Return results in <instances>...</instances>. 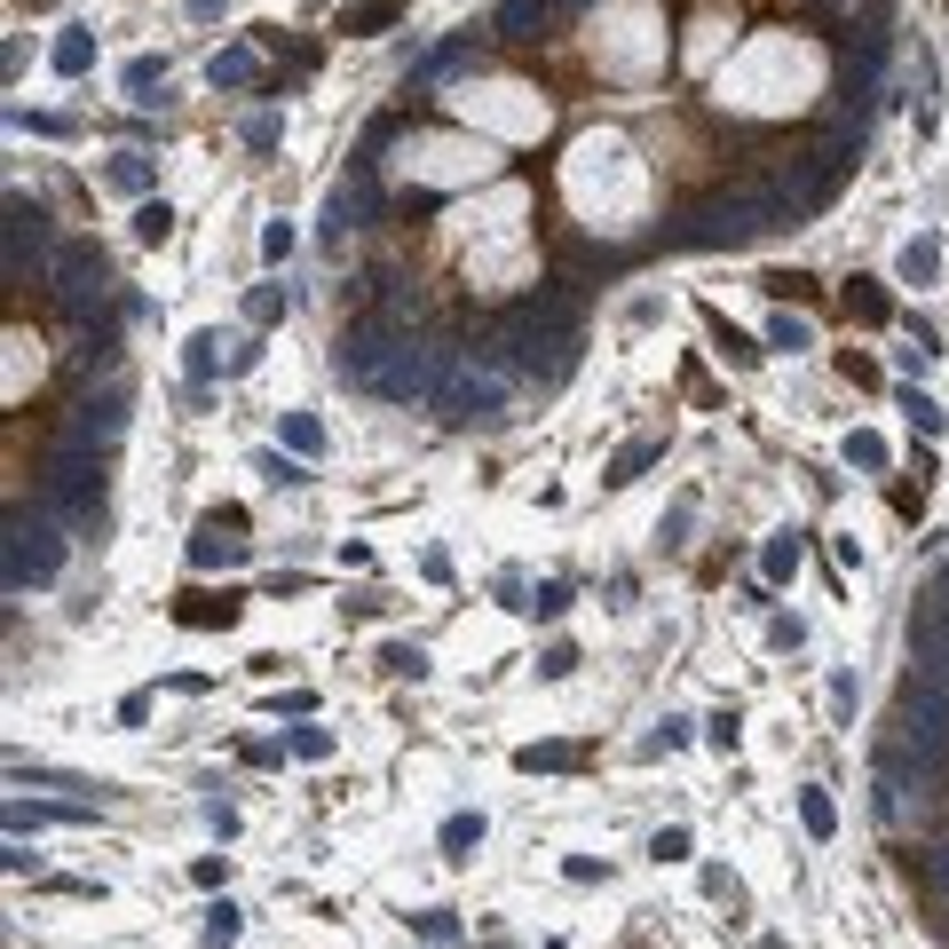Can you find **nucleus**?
Listing matches in <instances>:
<instances>
[{"label":"nucleus","mask_w":949,"mask_h":949,"mask_svg":"<svg viewBox=\"0 0 949 949\" xmlns=\"http://www.w3.org/2000/svg\"><path fill=\"white\" fill-rule=\"evenodd\" d=\"M649 855H657V863H681V855H689V831H657Z\"/></svg>","instance_id":"nucleus-37"},{"label":"nucleus","mask_w":949,"mask_h":949,"mask_svg":"<svg viewBox=\"0 0 949 949\" xmlns=\"http://www.w3.org/2000/svg\"><path fill=\"white\" fill-rule=\"evenodd\" d=\"M562 9H586V0H562Z\"/></svg>","instance_id":"nucleus-44"},{"label":"nucleus","mask_w":949,"mask_h":949,"mask_svg":"<svg viewBox=\"0 0 949 949\" xmlns=\"http://www.w3.org/2000/svg\"><path fill=\"white\" fill-rule=\"evenodd\" d=\"M48 254V214L32 198H9V278H24V261Z\"/></svg>","instance_id":"nucleus-10"},{"label":"nucleus","mask_w":949,"mask_h":949,"mask_svg":"<svg viewBox=\"0 0 949 949\" xmlns=\"http://www.w3.org/2000/svg\"><path fill=\"white\" fill-rule=\"evenodd\" d=\"M846 309H855L863 325H887V293H878L870 278H855V285H846Z\"/></svg>","instance_id":"nucleus-22"},{"label":"nucleus","mask_w":949,"mask_h":949,"mask_svg":"<svg viewBox=\"0 0 949 949\" xmlns=\"http://www.w3.org/2000/svg\"><path fill=\"white\" fill-rule=\"evenodd\" d=\"M40 515L72 523V530L104 523V459L87 444H56V459L40 467Z\"/></svg>","instance_id":"nucleus-4"},{"label":"nucleus","mask_w":949,"mask_h":949,"mask_svg":"<svg viewBox=\"0 0 949 949\" xmlns=\"http://www.w3.org/2000/svg\"><path fill=\"white\" fill-rule=\"evenodd\" d=\"M934 269H941V246H934V237H910V246H902V278H910V285H926Z\"/></svg>","instance_id":"nucleus-16"},{"label":"nucleus","mask_w":949,"mask_h":949,"mask_svg":"<svg viewBox=\"0 0 949 949\" xmlns=\"http://www.w3.org/2000/svg\"><path fill=\"white\" fill-rule=\"evenodd\" d=\"M166 230H175V214H166V207H143V214H134V237H143V246H159Z\"/></svg>","instance_id":"nucleus-34"},{"label":"nucleus","mask_w":949,"mask_h":949,"mask_svg":"<svg viewBox=\"0 0 949 949\" xmlns=\"http://www.w3.org/2000/svg\"><path fill=\"white\" fill-rule=\"evenodd\" d=\"M467 56H474V40H444V48H435V56L420 63V87H435V80H452V72H459Z\"/></svg>","instance_id":"nucleus-15"},{"label":"nucleus","mask_w":949,"mask_h":949,"mask_svg":"<svg viewBox=\"0 0 949 949\" xmlns=\"http://www.w3.org/2000/svg\"><path fill=\"white\" fill-rule=\"evenodd\" d=\"M388 672H403V681H420V672H427V649H420V641H396V649L380 657Z\"/></svg>","instance_id":"nucleus-28"},{"label":"nucleus","mask_w":949,"mask_h":949,"mask_svg":"<svg viewBox=\"0 0 949 949\" xmlns=\"http://www.w3.org/2000/svg\"><path fill=\"white\" fill-rule=\"evenodd\" d=\"M523 609H530V618H562V609H570V586H562V578H547V586H538Z\"/></svg>","instance_id":"nucleus-30"},{"label":"nucleus","mask_w":949,"mask_h":949,"mask_svg":"<svg viewBox=\"0 0 949 949\" xmlns=\"http://www.w3.org/2000/svg\"><path fill=\"white\" fill-rule=\"evenodd\" d=\"M910 681H949V570L910 601Z\"/></svg>","instance_id":"nucleus-5"},{"label":"nucleus","mask_w":949,"mask_h":949,"mask_svg":"<svg viewBox=\"0 0 949 949\" xmlns=\"http://www.w3.org/2000/svg\"><path fill=\"white\" fill-rule=\"evenodd\" d=\"M760 949H784V941H760Z\"/></svg>","instance_id":"nucleus-45"},{"label":"nucleus","mask_w":949,"mask_h":949,"mask_svg":"<svg viewBox=\"0 0 949 949\" xmlns=\"http://www.w3.org/2000/svg\"><path fill=\"white\" fill-rule=\"evenodd\" d=\"M214 364H222V332H190V349H183V372H190V380H207Z\"/></svg>","instance_id":"nucleus-18"},{"label":"nucleus","mask_w":949,"mask_h":949,"mask_svg":"<svg viewBox=\"0 0 949 949\" xmlns=\"http://www.w3.org/2000/svg\"><path fill=\"white\" fill-rule=\"evenodd\" d=\"M214 562H246V515L237 506H214L190 538V570H214Z\"/></svg>","instance_id":"nucleus-9"},{"label":"nucleus","mask_w":949,"mask_h":949,"mask_svg":"<svg viewBox=\"0 0 949 949\" xmlns=\"http://www.w3.org/2000/svg\"><path fill=\"white\" fill-rule=\"evenodd\" d=\"M672 743H689V720H665V728L649 736V752H672Z\"/></svg>","instance_id":"nucleus-43"},{"label":"nucleus","mask_w":949,"mask_h":949,"mask_svg":"<svg viewBox=\"0 0 949 949\" xmlns=\"http://www.w3.org/2000/svg\"><path fill=\"white\" fill-rule=\"evenodd\" d=\"M760 570H768V578H799V538H792V530H784V538H768Z\"/></svg>","instance_id":"nucleus-21"},{"label":"nucleus","mask_w":949,"mask_h":949,"mask_svg":"<svg viewBox=\"0 0 949 949\" xmlns=\"http://www.w3.org/2000/svg\"><path fill=\"white\" fill-rule=\"evenodd\" d=\"M207 949H237V910H230V902L207 910Z\"/></svg>","instance_id":"nucleus-27"},{"label":"nucleus","mask_w":949,"mask_h":949,"mask_svg":"<svg viewBox=\"0 0 949 949\" xmlns=\"http://www.w3.org/2000/svg\"><path fill=\"white\" fill-rule=\"evenodd\" d=\"M831 712H839V720L855 712V672H831Z\"/></svg>","instance_id":"nucleus-41"},{"label":"nucleus","mask_w":949,"mask_h":949,"mask_svg":"<svg viewBox=\"0 0 949 949\" xmlns=\"http://www.w3.org/2000/svg\"><path fill=\"white\" fill-rule=\"evenodd\" d=\"M278 435H285V452H301V459H317V452H325V427H317L309 412H285Z\"/></svg>","instance_id":"nucleus-14"},{"label":"nucleus","mask_w":949,"mask_h":949,"mask_svg":"<svg viewBox=\"0 0 949 949\" xmlns=\"http://www.w3.org/2000/svg\"><path fill=\"white\" fill-rule=\"evenodd\" d=\"M412 926H420L427 941H452V934H459V926H452V910H420V918H412Z\"/></svg>","instance_id":"nucleus-38"},{"label":"nucleus","mask_w":949,"mask_h":949,"mask_svg":"<svg viewBox=\"0 0 949 949\" xmlns=\"http://www.w3.org/2000/svg\"><path fill=\"white\" fill-rule=\"evenodd\" d=\"M712 341H720V356H736V364H760V349L743 341V332H736L728 317H712Z\"/></svg>","instance_id":"nucleus-29"},{"label":"nucleus","mask_w":949,"mask_h":949,"mask_svg":"<svg viewBox=\"0 0 949 949\" xmlns=\"http://www.w3.org/2000/svg\"><path fill=\"white\" fill-rule=\"evenodd\" d=\"M444 356L452 349H427V341H412V332H396L380 317H356L341 332V349H332L341 380H356L364 396H388V403H427L435 380H444Z\"/></svg>","instance_id":"nucleus-1"},{"label":"nucleus","mask_w":949,"mask_h":949,"mask_svg":"<svg viewBox=\"0 0 949 949\" xmlns=\"http://www.w3.org/2000/svg\"><path fill=\"white\" fill-rule=\"evenodd\" d=\"M246 80H261V56H254V48L214 56V87H246Z\"/></svg>","instance_id":"nucleus-13"},{"label":"nucleus","mask_w":949,"mask_h":949,"mask_svg":"<svg viewBox=\"0 0 949 949\" xmlns=\"http://www.w3.org/2000/svg\"><path fill=\"white\" fill-rule=\"evenodd\" d=\"M48 285H56V301H63L72 317H87L95 301H104V254H95L87 237L56 246V254H48Z\"/></svg>","instance_id":"nucleus-7"},{"label":"nucleus","mask_w":949,"mask_h":949,"mask_svg":"<svg viewBox=\"0 0 949 949\" xmlns=\"http://www.w3.org/2000/svg\"><path fill=\"white\" fill-rule=\"evenodd\" d=\"M547 16H554V0H506L499 9V40H538Z\"/></svg>","instance_id":"nucleus-11"},{"label":"nucleus","mask_w":949,"mask_h":949,"mask_svg":"<svg viewBox=\"0 0 949 949\" xmlns=\"http://www.w3.org/2000/svg\"><path fill=\"white\" fill-rule=\"evenodd\" d=\"M506 396H515V364L506 349H474V356H444V380H435V412L444 420H499Z\"/></svg>","instance_id":"nucleus-2"},{"label":"nucleus","mask_w":949,"mask_h":949,"mask_svg":"<svg viewBox=\"0 0 949 949\" xmlns=\"http://www.w3.org/2000/svg\"><path fill=\"white\" fill-rule=\"evenodd\" d=\"M87 63H95V48L80 40V32H72V40H56V72H72V80H80Z\"/></svg>","instance_id":"nucleus-31"},{"label":"nucleus","mask_w":949,"mask_h":949,"mask_svg":"<svg viewBox=\"0 0 949 949\" xmlns=\"http://www.w3.org/2000/svg\"><path fill=\"white\" fill-rule=\"evenodd\" d=\"M736 728H743L736 712H712V728H704V736H712V743H720V752H728V743H736Z\"/></svg>","instance_id":"nucleus-42"},{"label":"nucleus","mask_w":949,"mask_h":949,"mask_svg":"<svg viewBox=\"0 0 949 949\" xmlns=\"http://www.w3.org/2000/svg\"><path fill=\"white\" fill-rule=\"evenodd\" d=\"M127 87H134V104H159L151 87H166V72H159L151 56H134V63H127Z\"/></svg>","instance_id":"nucleus-26"},{"label":"nucleus","mask_w":949,"mask_h":949,"mask_svg":"<svg viewBox=\"0 0 949 949\" xmlns=\"http://www.w3.org/2000/svg\"><path fill=\"white\" fill-rule=\"evenodd\" d=\"M380 24H396V0H364V9L349 16V32H380Z\"/></svg>","instance_id":"nucleus-33"},{"label":"nucleus","mask_w":949,"mask_h":949,"mask_svg":"<svg viewBox=\"0 0 949 949\" xmlns=\"http://www.w3.org/2000/svg\"><path fill=\"white\" fill-rule=\"evenodd\" d=\"M649 459H657V435H641V444H625L618 459H609V474H601V483H633V474L649 467Z\"/></svg>","instance_id":"nucleus-17"},{"label":"nucleus","mask_w":949,"mask_h":949,"mask_svg":"<svg viewBox=\"0 0 949 949\" xmlns=\"http://www.w3.org/2000/svg\"><path fill=\"white\" fill-rule=\"evenodd\" d=\"M910 870H918V887H926L934 902H949V839L926 846V855H910Z\"/></svg>","instance_id":"nucleus-12"},{"label":"nucleus","mask_w":949,"mask_h":949,"mask_svg":"<svg viewBox=\"0 0 949 949\" xmlns=\"http://www.w3.org/2000/svg\"><path fill=\"white\" fill-rule=\"evenodd\" d=\"M261 254H269V261H285V254H293V230H285V222H269V230H261Z\"/></svg>","instance_id":"nucleus-40"},{"label":"nucleus","mask_w":949,"mask_h":949,"mask_svg":"<svg viewBox=\"0 0 949 949\" xmlns=\"http://www.w3.org/2000/svg\"><path fill=\"white\" fill-rule=\"evenodd\" d=\"M104 183H112V190H151V159H134V151H119V159L104 166Z\"/></svg>","instance_id":"nucleus-20"},{"label":"nucleus","mask_w":949,"mask_h":949,"mask_svg":"<svg viewBox=\"0 0 949 949\" xmlns=\"http://www.w3.org/2000/svg\"><path fill=\"white\" fill-rule=\"evenodd\" d=\"M175 618H183V625H230V618H237V601H230V594H222V601H183Z\"/></svg>","instance_id":"nucleus-24"},{"label":"nucleus","mask_w":949,"mask_h":949,"mask_svg":"<svg viewBox=\"0 0 949 949\" xmlns=\"http://www.w3.org/2000/svg\"><path fill=\"white\" fill-rule=\"evenodd\" d=\"M775 222H792V207L775 198V183H752V190H728V198H712V207H696L681 230V246H743V237H760Z\"/></svg>","instance_id":"nucleus-3"},{"label":"nucleus","mask_w":949,"mask_h":949,"mask_svg":"<svg viewBox=\"0 0 949 949\" xmlns=\"http://www.w3.org/2000/svg\"><path fill=\"white\" fill-rule=\"evenodd\" d=\"M63 570V538H56V515H40V523H9V594H24V586H48Z\"/></svg>","instance_id":"nucleus-6"},{"label":"nucleus","mask_w":949,"mask_h":949,"mask_svg":"<svg viewBox=\"0 0 949 949\" xmlns=\"http://www.w3.org/2000/svg\"><path fill=\"white\" fill-rule=\"evenodd\" d=\"M293 752H301V760H325L332 736H325V728H293Z\"/></svg>","instance_id":"nucleus-36"},{"label":"nucleus","mask_w":949,"mask_h":949,"mask_svg":"<svg viewBox=\"0 0 949 949\" xmlns=\"http://www.w3.org/2000/svg\"><path fill=\"white\" fill-rule=\"evenodd\" d=\"M467 846H483V816H452L444 823V855H467Z\"/></svg>","instance_id":"nucleus-25"},{"label":"nucleus","mask_w":949,"mask_h":949,"mask_svg":"<svg viewBox=\"0 0 949 949\" xmlns=\"http://www.w3.org/2000/svg\"><path fill=\"white\" fill-rule=\"evenodd\" d=\"M570 665H578V649H570V641H554V649H547V657H538V672H547V681H562V672H570Z\"/></svg>","instance_id":"nucleus-39"},{"label":"nucleus","mask_w":949,"mask_h":949,"mask_svg":"<svg viewBox=\"0 0 949 949\" xmlns=\"http://www.w3.org/2000/svg\"><path fill=\"white\" fill-rule=\"evenodd\" d=\"M846 459L855 467H887V444H878V435H846Z\"/></svg>","instance_id":"nucleus-35"},{"label":"nucleus","mask_w":949,"mask_h":949,"mask_svg":"<svg viewBox=\"0 0 949 949\" xmlns=\"http://www.w3.org/2000/svg\"><path fill=\"white\" fill-rule=\"evenodd\" d=\"M768 349H784V356H799V349H816V332H807L799 317H775V325H768Z\"/></svg>","instance_id":"nucleus-23"},{"label":"nucleus","mask_w":949,"mask_h":949,"mask_svg":"<svg viewBox=\"0 0 949 949\" xmlns=\"http://www.w3.org/2000/svg\"><path fill=\"white\" fill-rule=\"evenodd\" d=\"M799 823H807V839H831L839 831V807L823 792H799Z\"/></svg>","instance_id":"nucleus-19"},{"label":"nucleus","mask_w":949,"mask_h":949,"mask_svg":"<svg viewBox=\"0 0 949 949\" xmlns=\"http://www.w3.org/2000/svg\"><path fill=\"white\" fill-rule=\"evenodd\" d=\"M119 427H127V388L112 380V388H95V396H80V403H72V427H63V444H87V452H104Z\"/></svg>","instance_id":"nucleus-8"},{"label":"nucleus","mask_w":949,"mask_h":949,"mask_svg":"<svg viewBox=\"0 0 949 949\" xmlns=\"http://www.w3.org/2000/svg\"><path fill=\"white\" fill-rule=\"evenodd\" d=\"M902 412H910V420H918L926 435H934V427L949 420V412H941V403H934V396H918V388H910V396H902Z\"/></svg>","instance_id":"nucleus-32"}]
</instances>
